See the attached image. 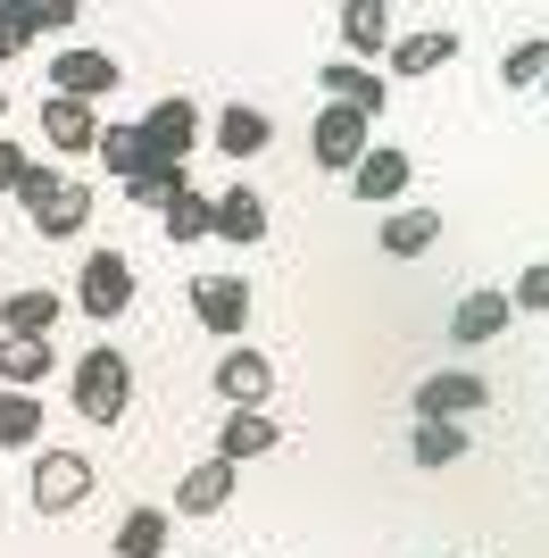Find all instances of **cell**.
I'll list each match as a JSON object with an SVG mask.
<instances>
[{"label": "cell", "mask_w": 549, "mask_h": 558, "mask_svg": "<svg viewBox=\"0 0 549 558\" xmlns=\"http://www.w3.org/2000/svg\"><path fill=\"white\" fill-rule=\"evenodd\" d=\"M375 242H383V258H425L441 242V209H391Z\"/></svg>", "instance_id": "603a6c76"}, {"label": "cell", "mask_w": 549, "mask_h": 558, "mask_svg": "<svg viewBox=\"0 0 549 558\" xmlns=\"http://www.w3.org/2000/svg\"><path fill=\"white\" fill-rule=\"evenodd\" d=\"M508 301H516V317H549V258H533L525 276H516V292H508Z\"/></svg>", "instance_id": "4dcf8cb0"}, {"label": "cell", "mask_w": 549, "mask_h": 558, "mask_svg": "<svg viewBox=\"0 0 549 558\" xmlns=\"http://www.w3.org/2000/svg\"><path fill=\"white\" fill-rule=\"evenodd\" d=\"M59 317H68V301H59L50 283H25V292L0 301V333H50Z\"/></svg>", "instance_id": "cb8c5ba5"}, {"label": "cell", "mask_w": 549, "mask_h": 558, "mask_svg": "<svg viewBox=\"0 0 549 558\" xmlns=\"http://www.w3.org/2000/svg\"><path fill=\"white\" fill-rule=\"evenodd\" d=\"M383 59H391V75H441V68L457 59V25H425V34H400Z\"/></svg>", "instance_id": "ffe728a7"}, {"label": "cell", "mask_w": 549, "mask_h": 558, "mask_svg": "<svg viewBox=\"0 0 549 558\" xmlns=\"http://www.w3.org/2000/svg\"><path fill=\"white\" fill-rule=\"evenodd\" d=\"M233 484H242V466H233V459H200L175 484V517H217L233 500Z\"/></svg>", "instance_id": "d6986e66"}, {"label": "cell", "mask_w": 549, "mask_h": 558, "mask_svg": "<svg viewBox=\"0 0 549 558\" xmlns=\"http://www.w3.org/2000/svg\"><path fill=\"white\" fill-rule=\"evenodd\" d=\"M75 308L100 317V326L125 317V308H134V258H125V251H91L84 276H75Z\"/></svg>", "instance_id": "277c9868"}, {"label": "cell", "mask_w": 549, "mask_h": 558, "mask_svg": "<svg viewBox=\"0 0 549 558\" xmlns=\"http://www.w3.org/2000/svg\"><path fill=\"white\" fill-rule=\"evenodd\" d=\"M134 134H142V159L183 167V159H192V142H200V100H192V93H167V100H150V117H142Z\"/></svg>", "instance_id": "7a4b0ae2"}, {"label": "cell", "mask_w": 549, "mask_h": 558, "mask_svg": "<svg viewBox=\"0 0 549 558\" xmlns=\"http://www.w3.org/2000/svg\"><path fill=\"white\" fill-rule=\"evenodd\" d=\"M208 233H217V242H233V251L267 242V192H251V184L217 192V217H208Z\"/></svg>", "instance_id": "e0dca14e"}, {"label": "cell", "mask_w": 549, "mask_h": 558, "mask_svg": "<svg viewBox=\"0 0 549 558\" xmlns=\"http://www.w3.org/2000/svg\"><path fill=\"white\" fill-rule=\"evenodd\" d=\"M91 150H100V167H109L117 184L142 167V134H134V125H100V142H91Z\"/></svg>", "instance_id": "f1b7e54d"}, {"label": "cell", "mask_w": 549, "mask_h": 558, "mask_svg": "<svg viewBox=\"0 0 549 558\" xmlns=\"http://www.w3.org/2000/svg\"><path fill=\"white\" fill-rule=\"evenodd\" d=\"M50 375H59V342H50V333H0V384L42 392Z\"/></svg>", "instance_id": "7c38bea8"}, {"label": "cell", "mask_w": 549, "mask_h": 558, "mask_svg": "<svg viewBox=\"0 0 549 558\" xmlns=\"http://www.w3.org/2000/svg\"><path fill=\"white\" fill-rule=\"evenodd\" d=\"M25 217H34V233H42V242H75V233L91 226V192L59 175V184H50V192H42V201H34Z\"/></svg>", "instance_id": "2e32d148"}, {"label": "cell", "mask_w": 549, "mask_h": 558, "mask_svg": "<svg viewBox=\"0 0 549 558\" xmlns=\"http://www.w3.org/2000/svg\"><path fill=\"white\" fill-rule=\"evenodd\" d=\"M42 442V392L0 384V450H34Z\"/></svg>", "instance_id": "484cf974"}, {"label": "cell", "mask_w": 549, "mask_h": 558, "mask_svg": "<svg viewBox=\"0 0 549 558\" xmlns=\"http://www.w3.org/2000/svg\"><path fill=\"white\" fill-rule=\"evenodd\" d=\"M208 217H217V192H192V184H175V192L159 201V226H167V242H175V251L208 242Z\"/></svg>", "instance_id": "44dd1931"}, {"label": "cell", "mask_w": 549, "mask_h": 558, "mask_svg": "<svg viewBox=\"0 0 549 558\" xmlns=\"http://www.w3.org/2000/svg\"><path fill=\"white\" fill-rule=\"evenodd\" d=\"M68 384H75V417L84 425H125V409H134V367H125V350L91 342Z\"/></svg>", "instance_id": "6da1fadb"}, {"label": "cell", "mask_w": 549, "mask_h": 558, "mask_svg": "<svg viewBox=\"0 0 549 558\" xmlns=\"http://www.w3.org/2000/svg\"><path fill=\"white\" fill-rule=\"evenodd\" d=\"M408 400H416V417H475L483 400H491V384H483L475 367H441V375H425Z\"/></svg>", "instance_id": "9c48e42d"}, {"label": "cell", "mask_w": 549, "mask_h": 558, "mask_svg": "<svg viewBox=\"0 0 549 558\" xmlns=\"http://www.w3.org/2000/svg\"><path fill=\"white\" fill-rule=\"evenodd\" d=\"M408 459L416 466H457V459H466V425H457V417H416Z\"/></svg>", "instance_id": "4316f807"}, {"label": "cell", "mask_w": 549, "mask_h": 558, "mask_svg": "<svg viewBox=\"0 0 549 558\" xmlns=\"http://www.w3.org/2000/svg\"><path fill=\"white\" fill-rule=\"evenodd\" d=\"M408 150H391V142H366L358 159H350V192H358V201H400V192H408Z\"/></svg>", "instance_id": "4fadbf2b"}, {"label": "cell", "mask_w": 549, "mask_h": 558, "mask_svg": "<svg viewBox=\"0 0 549 558\" xmlns=\"http://www.w3.org/2000/svg\"><path fill=\"white\" fill-rule=\"evenodd\" d=\"M167 542H175V509H125L117 558H167Z\"/></svg>", "instance_id": "d4e9b609"}, {"label": "cell", "mask_w": 549, "mask_h": 558, "mask_svg": "<svg viewBox=\"0 0 549 558\" xmlns=\"http://www.w3.org/2000/svg\"><path fill=\"white\" fill-rule=\"evenodd\" d=\"M541 75H549V34L508 43V59H500V84H508V93H525V84H541Z\"/></svg>", "instance_id": "83f0119b"}, {"label": "cell", "mask_w": 549, "mask_h": 558, "mask_svg": "<svg viewBox=\"0 0 549 558\" xmlns=\"http://www.w3.org/2000/svg\"><path fill=\"white\" fill-rule=\"evenodd\" d=\"M0 109H9V93H0Z\"/></svg>", "instance_id": "e575fe53"}, {"label": "cell", "mask_w": 549, "mask_h": 558, "mask_svg": "<svg viewBox=\"0 0 549 558\" xmlns=\"http://www.w3.org/2000/svg\"><path fill=\"white\" fill-rule=\"evenodd\" d=\"M25 50H34V17H25L17 0H0V68H9V59H25Z\"/></svg>", "instance_id": "1f68e13d"}, {"label": "cell", "mask_w": 549, "mask_h": 558, "mask_svg": "<svg viewBox=\"0 0 549 558\" xmlns=\"http://www.w3.org/2000/svg\"><path fill=\"white\" fill-rule=\"evenodd\" d=\"M274 442H283V425H274L267 409H225V425H217V459H233V466L267 459Z\"/></svg>", "instance_id": "ac0fdd59"}, {"label": "cell", "mask_w": 549, "mask_h": 558, "mask_svg": "<svg viewBox=\"0 0 549 558\" xmlns=\"http://www.w3.org/2000/svg\"><path fill=\"white\" fill-rule=\"evenodd\" d=\"M25 167H34V159H25V142H9V134H0V192H17V175H25Z\"/></svg>", "instance_id": "836d02e7"}, {"label": "cell", "mask_w": 549, "mask_h": 558, "mask_svg": "<svg viewBox=\"0 0 549 558\" xmlns=\"http://www.w3.org/2000/svg\"><path fill=\"white\" fill-rule=\"evenodd\" d=\"M317 75H325V100H350V109H366V117L391 109V75L375 68V59H333V68H317Z\"/></svg>", "instance_id": "8fae6325"}, {"label": "cell", "mask_w": 549, "mask_h": 558, "mask_svg": "<svg viewBox=\"0 0 549 558\" xmlns=\"http://www.w3.org/2000/svg\"><path fill=\"white\" fill-rule=\"evenodd\" d=\"M91 484H100V466L84 459V450H42V459H34V509L42 517H68V509H84L91 500Z\"/></svg>", "instance_id": "3957f363"}, {"label": "cell", "mask_w": 549, "mask_h": 558, "mask_svg": "<svg viewBox=\"0 0 549 558\" xmlns=\"http://www.w3.org/2000/svg\"><path fill=\"white\" fill-rule=\"evenodd\" d=\"M342 43H350V59H383L391 50V0H342Z\"/></svg>", "instance_id": "7402d4cb"}, {"label": "cell", "mask_w": 549, "mask_h": 558, "mask_svg": "<svg viewBox=\"0 0 549 558\" xmlns=\"http://www.w3.org/2000/svg\"><path fill=\"white\" fill-rule=\"evenodd\" d=\"M541 93H549V75H541Z\"/></svg>", "instance_id": "d590c367"}, {"label": "cell", "mask_w": 549, "mask_h": 558, "mask_svg": "<svg viewBox=\"0 0 549 558\" xmlns=\"http://www.w3.org/2000/svg\"><path fill=\"white\" fill-rule=\"evenodd\" d=\"M42 142H50V150H68V159H84L91 142H100V100L50 93V100H42Z\"/></svg>", "instance_id": "30bf717a"}, {"label": "cell", "mask_w": 549, "mask_h": 558, "mask_svg": "<svg viewBox=\"0 0 549 558\" xmlns=\"http://www.w3.org/2000/svg\"><path fill=\"white\" fill-rule=\"evenodd\" d=\"M17 9H25V17H34V34H68L84 0H17Z\"/></svg>", "instance_id": "d6a6232c"}, {"label": "cell", "mask_w": 549, "mask_h": 558, "mask_svg": "<svg viewBox=\"0 0 549 558\" xmlns=\"http://www.w3.org/2000/svg\"><path fill=\"white\" fill-rule=\"evenodd\" d=\"M508 317H516V301H508V292H491V283H483V292H466V301L450 308V342L483 350V342H500V333H508Z\"/></svg>", "instance_id": "9a60e30c"}, {"label": "cell", "mask_w": 549, "mask_h": 558, "mask_svg": "<svg viewBox=\"0 0 549 558\" xmlns=\"http://www.w3.org/2000/svg\"><path fill=\"white\" fill-rule=\"evenodd\" d=\"M117 84H125V68H117L109 50H91V43H68L59 59H50V93H75V100H109Z\"/></svg>", "instance_id": "52a82bcc"}, {"label": "cell", "mask_w": 549, "mask_h": 558, "mask_svg": "<svg viewBox=\"0 0 549 558\" xmlns=\"http://www.w3.org/2000/svg\"><path fill=\"white\" fill-rule=\"evenodd\" d=\"M208 384H217L225 409H267V400H274V359H267V350H251V342H225V359H217Z\"/></svg>", "instance_id": "8992f818"}, {"label": "cell", "mask_w": 549, "mask_h": 558, "mask_svg": "<svg viewBox=\"0 0 549 558\" xmlns=\"http://www.w3.org/2000/svg\"><path fill=\"white\" fill-rule=\"evenodd\" d=\"M192 317H200L208 333L242 342V333H251V283H242V276H200V283H192Z\"/></svg>", "instance_id": "ba28073f"}, {"label": "cell", "mask_w": 549, "mask_h": 558, "mask_svg": "<svg viewBox=\"0 0 549 558\" xmlns=\"http://www.w3.org/2000/svg\"><path fill=\"white\" fill-rule=\"evenodd\" d=\"M183 184V167H159V159H142L134 175H125V201H142V209H159L167 192Z\"/></svg>", "instance_id": "f546056e"}, {"label": "cell", "mask_w": 549, "mask_h": 558, "mask_svg": "<svg viewBox=\"0 0 549 558\" xmlns=\"http://www.w3.org/2000/svg\"><path fill=\"white\" fill-rule=\"evenodd\" d=\"M208 142H217L225 159H258V150L274 142V117H267V109H251V100H225V109L208 117Z\"/></svg>", "instance_id": "5bb4252c"}, {"label": "cell", "mask_w": 549, "mask_h": 558, "mask_svg": "<svg viewBox=\"0 0 549 558\" xmlns=\"http://www.w3.org/2000/svg\"><path fill=\"white\" fill-rule=\"evenodd\" d=\"M366 142H375V117L350 109V100H325L317 125H308V150H317V167H333V175H350V159H358Z\"/></svg>", "instance_id": "5b68a950"}]
</instances>
